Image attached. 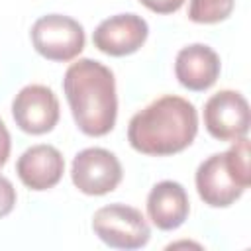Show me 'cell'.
Returning a JSON list of instances; mask_svg holds the SVG:
<instances>
[{
    "mask_svg": "<svg viewBox=\"0 0 251 251\" xmlns=\"http://www.w3.org/2000/svg\"><path fill=\"white\" fill-rule=\"evenodd\" d=\"M198 131L192 102L180 96H161L133 114L127 126L129 145L145 155H173L186 149Z\"/></svg>",
    "mask_w": 251,
    "mask_h": 251,
    "instance_id": "cell-1",
    "label": "cell"
},
{
    "mask_svg": "<svg viewBox=\"0 0 251 251\" xmlns=\"http://www.w3.org/2000/svg\"><path fill=\"white\" fill-rule=\"evenodd\" d=\"M63 90L78 129L100 137L112 131L118 114L114 73L92 59L73 63L63 78Z\"/></svg>",
    "mask_w": 251,
    "mask_h": 251,
    "instance_id": "cell-2",
    "label": "cell"
},
{
    "mask_svg": "<svg viewBox=\"0 0 251 251\" xmlns=\"http://www.w3.org/2000/svg\"><path fill=\"white\" fill-rule=\"evenodd\" d=\"M249 141L245 137L224 151L208 157L196 171V190L204 204L226 208L233 204L249 186Z\"/></svg>",
    "mask_w": 251,
    "mask_h": 251,
    "instance_id": "cell-3",
    "label": "cell"
},
{
    "mask_svg": "<svg viewBox=\"0 0 251 251\" xmlns=\"http://www.w3.org/2000/svg\"><path fill=\"white\" fill-rule=\"evenodd\" d=\"M92 229L106 245L116 249H139L151 235L143 214L126 204L98 208L92 218Z\"/></svg>",
    "mask_w": 251,
    "mask_h": 251,
    "instance_id": "cell-4",
    "label": "cell"
},
{
    "mask_svg": "<svg viewBox=\"0 0 251 251\" xmlns=\"http://www.w3.org/2000/svg\"><path fill=\"white\" fill-rule=\"evenodd\" d=\"M31 41L39 55L49 61H71L84 47L82 25L63 14L41 16L31 27Z\"/></svg>",
    "mask_w": 251,
    "mask_h": 251,
    "instance_id": "cell-5",
    "label": "cell"
},
{
    "mask_svg": "<svg viewBox=\"0 0 251 251\" xmlns=\"http://www.w3.org/2000/svg\"><path fill=\"white\" fill-rule=\"evenodd\" d=\"M71 178L80 192L88 196H102L116 190L120 184L122 165L108 149L88 147L73 159Z\"/></svg>",
    "mask_w": 251,
    "mask_h": 251,
    "instance_id": "cell-6",
    "label": "cell"
},
{
    "mask_svg": "<svg viewBox=\"0 0 251 251\" xmlns=\"http://www.w3.org/2000/svg\"><path fill=\"white\" fill-rule=\"evenodd\" d=\"M204 126L220 141H235L249 131V104L235 90H220L204 104Z\"/></svg>",
    "mask_w": 251,
    "mask_h": 251,
    "instance_id": "cell-7",
    "label": "cell"
},
{
    "mask_svg": "<svg viewBox=\"0 0 251 251\" xmlns=\"http://www.w3.org/2000/svg\"><path fill=\"white\" fill-rule=\"evenodd\" d=\"M12 116L22 131L31 135L47 133L59 122V100L49 86L27 84L16 94Z\"/></svg>",
    "mask_w": 251,
    "mask_h": 251,
    "instance_id": "cell-8",
    "label": "cell"
},
{
    "mask_svg": "<svg viewBox=\"0 0 251 251\" xmlns=\"http://www.w3.org/2000/svg\"><path fill=\"white\" fill-rule=\"evenodd\" d=\"M147 22L137 14H118L98 24L92 33L94 47L112 57L135 53L147 39Z\"/></svg>",
    "mask_w": 251,
    "mask_h": 251,
    "instance_id": "cell-9",
    "label": "cell"
},
{
    "mask_svg": "<svg viewBox=\"0 0 251 251\" xmlns=\"http://www.w3.org/2000/svg\"><path fill=\"white\" fill-rule=\"evenodd\" d=\"M16 171L20 180L27 188L47 190L61 180L65 173V159L57 147L39 143L25 149L20 155L16 163Z\"/></svg>",
    "mask_w": 251,
    "mask_h": 251,
    "instance_id": "cell-10",
    "label": "cell"
},
{
    "mask_svg": "<svg viewBox=\"0 0 251 251\" xmlns=\"http://www.w3.org/2000/svg\"><path fill=\"white\" fill-rule=\"evenodd\" d=\"M175 75L184 88L194 92L206 90L220 76V57L212 47L192 43L176 53Z\"/></svg>",
    "mask_w": 251,
    "mask_h": 251,
    "instance_id": "cell-11",
    "label": "cell"
},
{
    "mask_svg": "<svg viewBox=\"0 0 251 251\" xmlns=\"http://www.w3.org/2000/svg\"><path fill=\"white\" fill-rule=\"evenodd\" d=\"M188 210H190L188 194L182 188V184H178L175 180L157 182L147 196L149 220L159 229H165V231L176 229L178 226L184 224Z\"/></svg>",
    "mask_w": 251,
    "mask_h": 251,
    "instance_id": "cell-12",
    "label": "cell"
},
{
    "mask_svg": "<svg viewBox=\"0 0 251 251\" xmlns=\"http://www.w3.org/2000/svg\"><path fill=\"white\" fill-rule=\"evenodd\" d=\"M233 10V0H190L188 18L196 24H218Z\"/></svg>",
    "mask_w": 251,
    "mask_h": 251,
    "instance_id": "cell-13",
    "label": "cell"
},
{
    "mask_svg": "<svg viewBox=\"0 0 251 251\" xmlns=\"http://www.w3.org/2000/svg\"><path fill=\"white\" fill-rule=\"evenodd\" d=\"M14 204H16V188L6 176L0 175V218L8 216L14 210Z\"/></svg>",
    "mask_w": 251,
    "mask_h": 251,
    "instance_id": "cell-14",
    "label": "cell"
},
{
    "mask_svg": "<svg viewBox=\"0 0 251 251\" xmlns=\"http://www.w3.org/2000/svg\"><path fill=\"white\" fill-rule=\"evenodd\" d=\"M139 2L157 14H173L184 4V0H139Z\"/></svg>",
    "mask_w": 251,
    "mask_h": 251,
    "instance_id": "cell-15",
    "label": "cell"
},
{
    "mask_svg": "<svg viewBox=\"0 0 251 251\" xmlns=\"http://www.w3.org/2000/svg\"><path fill=\"white\" fill-rule=\"evenodd\" d=\"M8 157H10V133L4 122L0 120V167L8 161Z\"/></svg>",
    "mask_w": 251,
    "mask_h": 251,
    "instance_id": "cell-16",
    "label": "cell"
}]
</instances>
